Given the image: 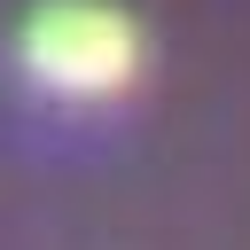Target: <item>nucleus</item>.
<instances>
[{
  "instance_id": "f257e3e1",
  "label": "nucleus",
  "mask_w": 250,
  "mask_h": 250,
  "mask_svg": "<svg viewBox=\"0 0 250 250\" xmlns=\"http://www.w3.org/2000/svg\"><path fill=\"white\" fill-rule=\"evenodd\" d=\"M16 55L47 94L102 102V94H125L141 78V23L109 0H47L23 16Z\"/></svg>"
}]
</instances>
